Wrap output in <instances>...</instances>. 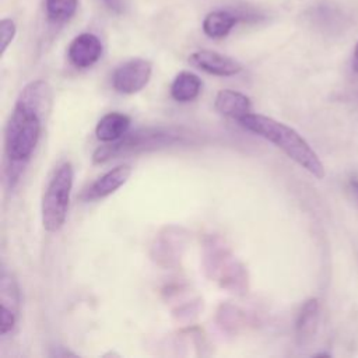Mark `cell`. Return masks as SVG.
Here are the masks:
<instances>
[{
  "mask_svg": "<svg viewBox=\"0 0 358 358\" xmlns=\"http://www.w3.org/2000/svg\"><path fill=\"white\" fill-rule=\"evenodd\" d=\"M48 94V85L42 80L27 84L11 112L6 126V154L13 162H24L34 152L41 130V109Z\"/></svg>",
  "mask_w": 358,
  "mask_h": 358,
  "instance_id": "1",
  "label": "cell"
},
{
  "mask_svg": "<svg viewBox=\"0 0 358 358\" xmlns=\"http://www.w3.org/2000/svg\"><path fill=\"white\" fill-rule=\"evenodd\" d=\"M239 124L246 130L266 138L267 141L282 150L292 161L317 179L326 175L324 165L319 155L313 151L309 143L292 127L273 117L260 113H248L239 120Z\"/></svg>",
  "mask_w": 358,
  "mask_h": 358,
  "instance_id": "2",
  "label": "cell"
},
{
  "mask_svg": "<svg viewBox=\"0 0 358 358\" xmlns=\"http://www.w3.org/2000/svg\"><path fill=\"white\" fill-rule=\"evenodd\" d=\"M73 165L63 162L50 178L41 203L42 225L48 232H57L66 222L73 187Z\"/></svg>",
  "mask_w": 358,
  "mask_h": 358,
  "instance_id": "3",
  "label": "cell"
},
{
  "mask_svg": "<svg viewBox=\"0 0 358 358\" xmlns=\"http://www.w3.org/2000/svg\"><path fill=\"white\" fill-rule=\"evenodd\" d=\"M152 66L145 59H131L117 66L112 74V85L120 94H136L150 81Z\"/></svg>",
  "mask_w": 358,
  "mask_h": 358,
  "instance_id": "4",
  "label": "cell"
},
{
  "mask_svg": "<svg viewBox=\"0 0 358 358\" xmlns=\"http://www.w3.org/2000/svg\"><path fill=\"white\" fill-rule=\"evenodd\" d=\"M189 62L192 66H194L208 74L220 76V77L235 76V74L241 73L243 69V66L238 60H235L227 55H222V53H218L214 50H207V49L197 50V52L192 53L189 56Z\"/></svg>",
  "mask_w": 358,
  "mask_h": 358,
  "instance_id": "5",
  "label": "cell"
},
{
  "mask_svg": "<svg viewBox=\"0 0 358 358\" xmlns=\"http://www.w3.org/2000/svg\"><path fill=\"white\" fill-rule=\"evenodd\" d=\"M130 175H131V166L127 164H122L112 168L84 190V193L81 194V200L95 201L115 193L119 187H122L127 182Z\"/></svg>",
  "mask_w": 358,
  "mask_h": 358,
  "instance_id": "6",
  "label": "cell"
},
{
  "mask_svg": "<svg viewBox=\"0 0 358 358\" xmlns=\"http://www.w3.org/2000/svg\"><path fill=\"white\" fill-rule=\"evenodd\" d=\"M69 59L78 69H87L95 64L102 55V43L94 34L84 32L73 39L69 46Z\"/></svg>",
  "mask_w": 358,
  "mask_h": 358,
  "instance_id": "7",
  "label": "cell"
},
{
  "mask_svg": "<svg viewBox=\"0 0 358 358\" xmlns=\"http://www.w3.org/2000/svg\"><path fill=\"white\" fill-rule=\"evenodd\" d=\"M214 108L224 116L236 119L238 122L250 113L252 103L250 99L238 91L234 90H221L214 99Z\"/></svg>",
  "mask_w": 358,
  "mask_h": 358,
  "instance_id": "8",
  "label": "cell"
},
{
  "mask_svg": "<svg viewBox=\"0 0 358 358\" xmlns=\"http://www.w3.org/2000/svg\"><path fill=\"white\" fill-rule=\"evenodd\" d=\"M129 127L130 117L127 115L120 112H109L99 119L95 127V136L99 141L112 143L124 137Z\"/></svg>",
  "mask_w": 358,
  "mask_h": 358,
  "instance_id": "9",
  "label": "cell"
},
{
  "mask_svg": "<svg viewBox=\"0 0 358 358\" xmlns=\"http://www.w3.org/2000/svg\"><path fill=\"white\" fill-rule=\"evenodd\" d=\"M319 323V301L310 298L303 302L295 322V333L298 343H308L317 330Z\"/></svg>",
  "mask_w": 358,
  "mask_h": 358,
  "instance_id": "10",
  "label": "cell"
},
{
  "mask_svg": "<svg viewBox=\"0 0 358 358\" xmlns=\"http://www.w3.org/2000/svg\"><path fill=\"white\" fill-rule=\"evenodd\" d=\"M238 22V17L227 10H215L208 13L203 20V31L208 38H225Z\"/></svg>",
  "mask_w": 358,
  "mask_h": 358,
  "instance_id": "11",
  "label": "cell"
},
{
  "mask_svg": "<svg viewBox=\"0 0 358 358\" xmlns=\"http://www.w3.org/2000/svg\"><path fill=\"white\" fill-rule=\"evenodd\" d=\"M201 90V80L190 71H180L171 84V96L176 102H190L196 99Z\"/></svg>",
  "mask_w": 358,
  "mask_h": 358,
  "instance_id": "12",
  "label": "cell"
},
{
  "mask_svg": "<svg viewBox=\"0 0 358 358\" xmlns=\"http://www.w3.org/2000/svg\"><path fill=\"white\" fill-rule=\"evenodd\" d=\"M78 0H46V14L52 22H64L70 20L77 10Z\"/></svg>",
  "mask_w": 358,
  "mask_h": 358,
  "instance_id": "13",
  "label": "cell"
},
{
  "mask_svg": "<svg viewBox=\"0 0 358 358\" xmlns=\"http://www.w3.org/2000/svg\"><path fill=\"white\" fill-rule=\"evenodd\" d=\"M15 32H17V28H15V24L13 20L10 18H3L0 21V53L4 55V52L7 50L8 45L13 42L14 36H15Z\"/></svg>",
  "mask_w": 358,
  "mask_h": 358,
  "instance_id": "14",
  "label": "cell"
},
{
  "mask_svg": "<svg viewBox=\"0 0 358 358\" xmlns=\"http://www.w3.org/2000/svg\"><path fill=\"white\" fill-rule=\"evenodd\" d=\"M17 320V312H14L13 309H8L6 306H1L0 310V334H6L8 333Z\"/></svg>",
  "mask_w": 358,
  "mask_h": 358,
  "instance_id": "15",
  "label": "cell"
},
{
  "mask_svg": "<svg viewBox=\"0 0 358 358\" xmlns=\"http://www.w3.org/2000/svg\"><path fill=\"white\" fill-rule=\"evenodd\" d=\"M103 4L113 13L120 14L123 11V0H102Z\"/></svg>",
  "mask_w": 358,
  "mask_h": 358,
  "instance_id": "16",
  "label": "cell"
},
{
  "mask_svg": "<svg viewBox=\"0 0 358 358\" xmlns=\"http://www.w3.org/2000/svg\"><path fill=\"white\" fill-rule=\"evenodd\" d=\"M350 185H351V190L354 193V197L357 199V203H358V180L354 179V180H351Z\"/></svg>",
  "mask_w": 358,
  "mask_h": 358,
  "instance_id": "17",
  "label": "cell"
},
{
  "mask_svg": "<svg viewBox=\"0 0 358 358\" xmlns=\"http://www.w3.org/2000/svg\"><path fill=\"white\" fill-rule=\"evenodd\" d=\"M354 67L358 71V42H357L355 49H354Z\"/></svg>",
  "mask_w": 358,
  "mask_h": 358,
  "instance_id": "18",
  "label": "cell"
}]
</instances>
